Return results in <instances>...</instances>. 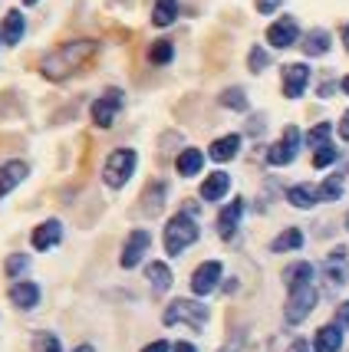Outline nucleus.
<instances>
[{"label": "nucleus", "mask_w": 349, "mask_h": 352, "mask_svg": "<svg viewBox=\"0 0 349 352\" xmlns=\"http://www.w3.org/2000/svg\"><path fill=\"white\" fill-rule=\"evenodd\" d=\"M287 201L293 204V208H300V211H306V208H313L319 201V195H317V188L313 184H293L287 191Z\"/></svg>", "instance_id": "393cba45"}, {"label": "nucleus", "mask_w": 349, "mask_h": 352, "mask_svg": "<svg viewBox=\"0 0 349 352\" xmlns=\"http://www.w3.org/2000/svg\"><path fill=\"white\" fill-rule=\"evenodd\" d=\"M171 352H198V349L191 346V342H175V346H171Z\"/></svg>", "instance_id": "79ce46f5"}, {"label": "nucleus", "mask_w": 349, "mask_h": 352, "mask_svg": "<svg viewBox=\"0 0 349 352\" xmlns=\"http://www.w3.org/2000/svg\"><path fill=\"white\" fill-rule=\"evenodd\" d=\"M339 86H343V92H346V96H349V76L343 79V82H339Z\"/></svg>", "instance_id": "c03bdc74"}, {"label": "nucleus", "mask_w": 349, "mask_h": 352, "mask_svg": "<svg viewBox=\"0 0 349 352\" xmlns=\"http://www.w3.org/2000/svg\"><path fill=\"white\" fill-rule=\"evenodd\" d=\"M237 349H241V336H237V339H231L228 346H224V352H237Z\"/></svg>", "instance_id": "37998d69"}, {"label": "nucleus", "mask_w": 349, "mask_h": 352, "mask_svg": "<svg viewBox=\"0 0 349 352\" xmlns=\"http://www.w3.org/2000/svg\"><path fill=\"white\" fill-rule=\"evenodd\" d=\"M330 135H333V125L319 122V125H313V129L306 132V145L317 152V148H323V145H330Z\"/></svg>", "instance_id": "c85d7f7f"}, {"label": "nucleus", "mask_w": 349, "mask_h": 352, "mask_svg": "<svg viewBox=\"0 0 349 352\" xmlns=\"http://www.w3.org/2000/svg\"><path fill=\"white\" fill-rule=\"evenodd\" d=\"M221 106L234 109V112H247V96H244L241 86H231V89L221 92Z\"/></svg>", "instance_id": "c756f323"}, {"label": "nucleus", "mask_w": 349, "mask_h": 352, "mask_svg": "<svg viewBox=\"0 0 349 352\" xmlns=\"http://www.w3.org/2000/svg\"><path fill=\"white\" fill-rule=\"evenodd\" d=\"M149 244H152L149 230H132V234H129V241H125V247H122L119 263L125 267V270L138 267V263H142V257H145V250H149Z\"/></svg>", "instance_id": "9b49d317"}, {"label": "nucleus", "mask_w": 349, "mask_h": 352, "mask_svg": "<svg viewBox=\"0 0 349 352\" xmlns=\"http://www.w3.org/2000/svg\"><path fill=\"white\" fill-rule=\"evenodd\" d=\"M326 276H330V283L333 287H343L349 280V274H346V247H336L333 254L326 257Z\"/></svg>", "instance_id": "6ab92c4d"}, {"label": "nucleus", "mask_w": 349, "mask_h": 352, "mask_svg": "<svg viewBox=\"0 0 349 352\" xmlns=\"http://www.w3.org/2000/svg\"><path fill=\"white\" fill-rule=\"evenodd\" d=\"M27 175H30V165H27V162H20V158L3 162V165H0V198H7Z\"/></svg>", "instance_id": "f8f14e48"}, {"label": "nucleus", "mask_w": 349, "mask_h": 352, "mask_svg": "<svg viewBox=\"0 0 349 352\" xmlns=\"http://www.w3.org/2000/svg\"><path fill=\"white\" fill-rule=\"evenodd\" d=\"M339 135L343 142H349V112H343V119H339Z\"/></svg>", "instance_id": "a19ab883"}, {"label": "nucleus", "mask_w": 349, "mask_h": 352, "mask_svg": "<svg viewBox=\"0 0 349 352\" xmlns=\"http://www.w3.org/2000/svg\"><path fill=\"white\" fill-rule=\"evenodd\" d=\"M119 109H122V89H109L106 96H99L92 102V122L99 125V129H109V125L116 122V112Z\"/></svg>", "instance_id": "1a4fd4ad"}, {"label": "nucleus", "mask_w": 349, "mask_h": 352, "mask_svg": "<svg viewBox=\"0 0 349 352\" xmlns=\"http://www.w3.org/2000/svg\"><path fill=\"white\" fill-rule=\"evenodd\" d=\"M92 56H96V40H70V43H60L56 50H50L40 60V73L53 82H63L73 73H79Z\"/></svg>", "instance_id": "f257e3e1"}, {"label": "nucleus", "mask_w": 349, "mask_h": 352, "mask_svg": "<svg viewBox=\"0 0 349 352\" xmlns=\"http://www.w3.org/2000/svg\"><path fill=\"white\" fill-rule=\"evenodd\" d=\"M300 142H304L300 129H297V125H287V129H284V138L271 145L267 162H271L273 168H284V165H290V162L297 158V152H300Z\"/></svg>", "instance_id": "423d86ee"}, {"label": "nucleus", "mask_w": 349, "mask_h": 352, "mask_svg": "<svg viewBox=\"0 0 349 352\" xmlns=\"http://www.w3.org/2000/svg\"><path fill=\"white\" fill-rule=\"evenodd\" d=\"M175 168H178L182 178H195L198 171L204 168V152H201V148H184V152L178 155V162H175Z\"/></svg>", "instance_id": "412c9836"}, {"label": "nucleus", "mask_w": 349, "mask_h": 352, "mask_svg": "<svg viewBox=\"0 0 349 352\" xmlns=\"http://www.w3.org/2000/svg\"><path fill=\"white\" fill-rule=\"evenodd\" d=\"M237 152H241V135H221V138H214L211 148H208V155H211L214 162H231Z\"/></svg>", "instance_id": "aec40b11"}, {"label": "nucleus", "mask_w": 349, "mask_h": 352, "mask_svg": "<svg viewBox=\"0 0 349 352\" xmlns=\"http://www.w3.org/2000/svg\"><path fill=\"white\" fill-rule=\"evenodd\" d=\"M165 326H191V329H204L208 326V307L198 300H175L165 309Z\"/></svg>", "instance_id": "20e7f679"}, {"label": "nucleus", "mask_w": 349, "mask_h": 352, "mask_svg": "<svg viewBox=\"0 0 349 352\" xmlns=\"http://www.w3.org/2000/svg\"><path fill=\"white\" fill-rule=\"evenodd\" d=\"M198 221L188 211L184 214H175L171 221L165 224V254L168 257H182L188 247L198 241Z\"/></svg>", "instance_id": "f03ea898"}, {"label": "nucleus", "mask_w": 349, "mask_h": 352, "mask_svg": "<svg viewBox=\"0 0 349 352\" xmlns=\"http://www.w3.org/2000/svg\"><path fill=\"white\" fill-rule=\"evenodd\" d=\"M336 158H339V148L336 145H323L313 152V168H326V165H333Z\"/></svg>", "instance_id": "f704fd0d"}, {"label": "nucleus", "mask_w": 349, "mask_h": 352, "mask_svg": "<svg viewBox=\"0 0 349 352\" xmlns=\"http://www.w3.org/2000/svg\"><path fill=\"white\" fill-rule=\"evenodd\" d=\"M30 241H33L36 250H50V247H56L63 241V224L50 217V221H43V224H36V228H33Z\"/></svg>", "instance_id": "4468645a"}, {"label": "nucleus", "mask_w": 349, "mask_h": 352, "mask_svg": "<svg viewBox=\"0 0 349 352\" xmlns=\"http://www.w3.org/2000/svg\"><path fill=\"white\" fill-rule=\"evenodd\" d=\"M23 30H27V20H23V14L20 10H10V14L3 16V27H0V40L7 46H14L23 40Z\"/></svg>", "instance_id": "a211bd4d"}, {"label": "nucleus", "mask_w": 349, "mask_h": 352, "mask_svg": "<svg viewBox=\"0 0 349 352\" xmlns=\"http://www.w3.org/2000/svg\"><path fill=\"white\" fill-rule=\"evenodd\" d=\"M136 162L138 155L136 148H116V152H109L106 165H103V182L109 184V188H125L129 184V178L136 175Z\"/></svg>", "instance_id": "7ed1b4c3"}, {"label": "nucleus", "mask_w": 349, "mask_h": 352, "mask_svg": "<svg viewBox=\"0 0 349 352\" xmlns=\"http://www.w3.org/2000/svg\"><path fill=\"white\" fill-rule=\"evenodd\" d=\"M244 217V198H234L228 208H221V214H218V234L231 241L234 234H237V224H241Z\"/></svg>", "instance_id": "ddd939ff"}, {"label": "nucleus", "mask_w": 349, "mask_h": 352, "mask_svg": "<svg viewBox=\"0 0 349 352\" xmlns=\"http://www.w3.org/2000/svg\"><path fill=\"white\" fill-rule=\"evenodd\" d=\"M267 63H271L267 50L254 46V50H251V56H247V69H251V73H264V69H267Z\"/></svg>", "instance_id": "c9c22d12"}, {"label": "nucleus", "mask_w": 349, "mask_h": 352, "mask_svg": "<svg viewBox=\"0 0 349 352\" xmlns=\"http://www.w3.org/2000/svg\"><path fill=\"white\" fill-rule=\"evenodd\" d=\"M336 326L349 329V300L346 303H339V309H336Z\"/></svg>", "instance_id": "e433bc0d"}, {"label": "nucleus", "mask_w": 349, "mask_h": 352, "mask_svg": "<svg viewBox=\"0 0 349 352\" xmlns=\"http://www.w3.org/2000/svg\"><path fill=\"white\" fill-rule=\"evenodd\" d=\"M23 3H27V7H33V3H40V0H23Z\"/></svg>", "instance_id": "de8ad7c7"}, {"label": "nucleus", "mask_w": 349, "mask_h": 352, "mask_svg": "<svg viewBox=\"0 0 349 352\" xmlns=\"http://www.w3.org/2000/svg\"><path fill=\"white\" fill-rule=\"evenodd\" d=\"M171 56H175V46L168 43V40H158V43L149 50V60L158 63V66H165V63H171Z\"/></svg>", "instance_id": "2f4dec72"}, {"label": "nucleus", "mask_w": 349, "mask_h": 352, "mask_svg": "<svg viewBox=\"0 0 349 352\" xmlns=\"http://www.w3.org/2000/svg\"><path fill=\"white\" fill-rule=\"evenodd\" d=\"M0 43H3V40H0Z\"/></svg>", "instance_id": "8fccbe9b"}, {"label": "nucleus", "mask_w": 349, "mask_h": 352, "mask_svg": "<svg viewBox=\"0 0 349 352\" xmlns=\"http://www.w3.org/2000/svg\"><path fill=\"white\" fill-rule=\"evenodd\" d=\"M228 191H231V175L228 171H214V175H208L204 184H201V198L204 201H221Z\"/></svg>", "instance_id": "f3484780"}, {"label": "nucleus", "mask_w": 349, "mask_h": 352, "mask_svg": "<svg viewBox=\"0 0 349 352\" xmlns=\"http://www.w3.org/2000/svg\"><path fill=\"white\" fill-rule=\"evenodd\" d=\"M221 274H224V267H221L218 261H204L195 274H191V293H195V296H208V293H214L218 290V283H221Z\"/></svg>", "instance_id": "0eeeda50"}, {"label": "nucleus", "mask_w": 349, "mask_h": 352, "mask_svg": "<svg viewBox=\"0 0 349 352\" xmlns=\"http://www.w3.org/2000/svg\"><path fill=\"white\" fill-rule=\"evenodd\" d=\"M10 303H14L17 309H33L36 303H40V287L30 283V280L14 283V287H10Z\"/></svg>", "instance_id": "dca6fc26"}, {"label": "nucleus", "mask_w": 349, "mask_h": 352, "mask_svg": "<svg viewBox=\"0 0 349 352\" xmlns=\"http://www.w3.org/2000/svg\"><path fill=\"white\" fill-rule=\"evenodd\" d=\"M313 349L317 352H339L343 349V326H336V322L319 326L317 336H313Z\"/></svg>", "instance_id": "2eb2a0df"}, {"label": "nucleus", "mask_w": 349, "mask_h": 352, "mask_svg": "<svg viewBox=\"0 0 349 352\" xmlns=\"http://www.w3.org/2000/svg\"><path fill=\"white\" fill-rule=\"evenodd\" d=\"M175 16H178V0H155V7H152L155 27H171Z\"/></svg>", "instance_id": "a878e982"}, {"label": "nucleus", "mask_w": 349, "mask_h": 352, "mask_svg": "<svg viewBox=\"0 0 349 352\" xmlns=\"http://www.w3.org/2000/svg\"><path fill=\"white\" fill-rule=\"evenodd\" d=\"M346 228H349V217H346Z\"/></svg>", "instance_id": "09e8293b"}, {"label": "nucleus", "mask_w": 349, "mask_h": 352, "mask_svg": "<svg viewBox=\"0 0 349 352\" xmlns=\"http://www.w3.org/2000/svg\"><path fill=\"white\" fill-rule=\"evenodd\" d=\"M27 267H30V257H27V254H10V257H7V263H3V270H7V276H20V274H27Z\"/></svg>", "instance_id": "72a5a7b5"}, {"label": "nucleus", "mask_w": 349, "mask_h": 352, "mask_svg": "<svg viewBox=\"0 0 349 352\" xmlns=\"http://www.w3.org/2000/svg\"><path fill=\"white\" fill-rule=\"evenodd\" d=\"M168 349H171V346H168L165 339H155V342H149L142 352H168Z\"/></svg>", "instance_id": "58836bf2"}, {"label": "nucleus", "mask_w": 349, "mask_h": 352, "mask_svg": "<svg viewBox=\"0 0 349 352\" xmlns=\"http://www.w3.org/2000/svg\"><path fill=\"white\" fill-rule=\"evenodd\" d=\"M284 280H287V287H300V283H313V263H293V267H287V274H284Z\"/></svg>", "instance_id": "cd10ccee"}, {"label": "nucleus", "mask_w": 349, "mask_h": 352, "mask_svg": "<svg viewBox=\"0 0 349 352\" xmlns=\"http://www.w3.org/2000/svg\"><path fill=\"white\" fill-rule=\"evenodd\" d=\"M297 36H300V23H297L293 16H280V20H273L271 27H267V43H271L273 50H287V46H293Z\"/></svg>", "instance_id": "6e6552de"}, {"label": "nucleus", "mask_w": 349, "mask_h": 352, "mask_svg": "<svg viewBox=\"0 0 349 352\" xmlns=\"http://www.w3.org/2000/svg\"><path fill=\"white\" fill-rule=\"evenodd\" d=\"M162 201H165V184L158 182V184H152L149 188V195H145V214H155V211H162Z\"/></svg>", "instance_id": "7c9ffc66"}, {"label": "nucleus", "mask_w": 349, "mask_h": 352, "mask_svg": "<svg viewBox=\"0 0 349 352\" xmlns=\"http://www.w3.org/2000/svg\"><path fill=\"white\" fill-rule=\"evenodd\" d=\"M33 352H63V346L53 333H36L33 336Z\"/></svg>", "instance_id": "473e14b6"}, {"label": "nucleus", "mask_w": 349, "mask_h": 352, "mask_svg": "<svg viewBox=\"0 0 349 352\" xmlns=\"http://www.w3.org/2000/svg\"><path fill=\"white\" fill-rule=\"evenodd\" d=\"M300 46H304L306 56H326V53H330V33L323 30V27H317V30L306 33Z\"/></svg>", "instance_id": "5701e85b"}, {"label": "nucleus", "mask_w": 349, "mask_h": 352, "mask_svg": "<svg viewBox=\"0 0 349 352\" xmlns=\"http://www.w3.org/2000/svg\"><path fill=\"white\" fill-rule=\"evenodd\" d=\"M254 3H257L260 14H273V10H277V7H280L284 0H254Z\"/></svg>", "instance_id": "4c0bfd02"}, {"label": "nucleus", "mask_w": 349, "mask_h": 352, "mask_svg": "<svg viewBox=\"0 0 349 352\" xmlns=\"http://www.w3.org/2000/svg\"><path fill=\"white\" fill-rule=\"evenodd\" d=\"M300 247H304V230H300V228H287V230H280V234L273 237L271 250H273V254H287V250H300Z\"/></svg>", "instance_id": "4be33fe9"}, {"label": "nucleus", "mask_w": 349, "mask_h": 352, "mask_svg": "<svg viewBox=\"0 0 349 352\" xmlns=\"http://www.w3.org/2000/svg\"><path fill=\"white\" fill-rule=\"evenodd\" d=\"M145 276H149V283H152L155 293H168L171 290V270H168V263L155 261L145 267Z\"/></svg>", "instance_id": "b1692460"}, {"label": "nucleus", "mask_w": 349, "mask_h": 352, "mask_svg": "<svg viewBox=\"0 0 349 352\" xmlns=\"http://www.w3.org/2000/svg\"><path fill=\"white\" fill-rule=\"evenodd\" d=\"M343 43H346V50H349V27L343 30Z\"/></svg>", "instance_id": "49530a36"}, {"label": "nucleus", "mask_w": 349, "mask_h": 352, "mask_svg": "<svg viewBox=\"0 0 349 352\" xmlns=\"http://www.w3.org/2000/svg\"><path fill=\"white\" fill-rule=\"evenodd\" d=\"M319 293L313 283H300V287H290V296H287V307H284V320L290 322V326H297V322H304L310 313H313V307H317Z\"/></svg>", "instance_id": "39448f33"}, {"label": "nucleus", "mask_w": 349, "mask_h": 352, "mask_svg": "<svg viewBox=\"0 0 349 352\" xmlns=\"http://www.w3.org/2000/svg\"><path fill=\"white\" fill-rule=\"evenodd\" d=\"M287 352H310V342H306V339H293Z\"/></svg>", "instance_id": "ea45409f"}, {"label": "nucleus", "mask_w": 349, "mask_h": 352, "mask_svg": "<svg viewBox=\"0 0 349 352\" xmlns=\"http://www.w3.org/2000/svg\"><path fill=\"white\" fill-rule=\"evenodd\" d=\"M73 352H96L92 346H79V349H73Z\"/></svg>", "instance_id": "a18cd8bd"}, {"label": "nucleus", "mask_w": 349, "mask_h": 352, "mask_svg": "<svg viewBox=\"0 0 349 352\" xmlns=\"http://www.w3.org/2000/svg\"><path fill=\"white\" fill-rule=\"evenodd\" d=\"M343 191H346V178H343V175H326V182L317 188L319 201H339Z\"/></svg>", "instance_id": "bb28decb"}, {"label": "nucleus", "mask_w": 349, "mask_h": 352, "mask_svg": "<svg viewBox=\"0 0 349 352\" xmlns=\"http://www.w3.org/2000/svg\"><path fill=\"white\" fill-rule=\"evenodd\" d=\"M310 86V66L306 63H287L284 66V96L287 99H300Z\"/></svg>", "instance_id": "9d476101"}]
</instances>
